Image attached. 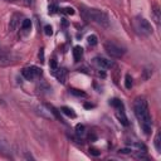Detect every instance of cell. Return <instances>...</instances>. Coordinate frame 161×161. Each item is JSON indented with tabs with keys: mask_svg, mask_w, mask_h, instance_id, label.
I'll list each match as a JSON object with an SVG mask.
<instances>
[{
	"mask_svg": "<svg viewBox=\"0 0 161 161\" xmlns=\"http://www.w3.org/2000/svg\"><path fill=\"white\" fill-rule=\"evenodd\" d=\"M154 145H155V149L157 152H161V132L157 131L155 139H154Z\"/></svg>",
	"mask_w": 161,
	"mask_h": 161,
	"instance_id": "7c38bea8",
	"label": "cell"
},
{
	"mask_svg": "<svg viewBox=\"0 0 161 161\" xmlns=\"http://www.w3.org/2000/svg\"><path fill=\"white\" fill-rule=\"evenodd\" d=\"M83 58V48L81 45H76L73 48V59L74 62H81Z\"/></svg>",
	"mask_w": 161,
	"mask_h": 161,
	"instance_id": "30bf717a",
	"label": "cell"
},
{
	"mask_svg": "<svg viewBox=\"0 0 161 161\" xmlns=\"http://www.w3.org/2000/svg\"><path fill=\"white\" fill-rule=\"evenodd\" d=\"M21 76L26 79V81H34L37 78H39L42 76V69L37 66H29L23 68L21 71Z\"/></svg>",
	"mask_w": 161,
	"mask_h": 161,
	"instance_id": "8992f818",
	"label": "cell"
},
{
	"mask_svg": "<svg viewBox=\"0 0 161 161\" xmlns=\"http://www.w3.org/2000/svg\"><path fill=\"white\" fill-rule=\"evenodd\" d=\"M69 92L73 94V96H77V97H86V93L83 92V91H79V89H74V88H72V89H69Z\"/></svg>",
	"mask_w": 161,
	"mask_h": 161,
	"instance_id": "e0dca14e",
	"label": "cell"
},
{
	"mask_svg": "<svg viewBox=\"0 0 161 161\" xmlns=\"http://www.w3.org/2000/svg\"><path fill=\"white\" fill-rule=\"evenodd\" d=\"M49 67H50V71L54 73L55 71H57V68H58V66H57V60L55 59H52L50 60V64H49Z\"/></svg>",
	"mask_w": 161,
	"mask_h": 161,
	"instance_id": "ffe728a7",
	"label": "cell"
},
{
	"mask_svg": "<svg viewBox=\"0 0 161 161\" xmlns=\"http://www.w3.org/2000/svg\"><path fill=\"white\" fill-rule=\"evenodd\" d=\"M48 9H49V12H48L49 14H55V13L58 12V7H57V5H49Z\"/></svg>",
	"mask_w": 161,
	"mask_h": 161,
	"instance_id": "603a6c76",
	"label": "cell"
},
{
	"mask_svg": "<svg viewBox=\"0 0 161 161\" xmlns=\"http://www.w3.org/2000/svg\"><path fill=\"white\" fill-rule=\"evenodd\" d=\"M19 19H20V15L19 14H14L12 17V20H10V29L12 30H15L17 26L19 25Z\"/></svg>",
	"mask_w": 161,
	"mask_h": 161,
	"instance_id": "4fadbf2b",
	"label": "cell"
},
{
	"mask_svg": "<svg viewBox=\"0 0 161 161\" xmlns=\"http://www.w3.org/2000/svg\"><path fill=\"white\" fill-rule=\"evenodd\" d=\"M110 105L116 110V117L117 120L123 125V126H128V120H127V116L125 113V107H123V103L122 101H120L118 98H113L110 101Z\"/></svg>",
	"mask_w": 161,
	"mask_h": 161,
	"instance_id": "3957f363",
	"label": "cell"
},
{
	"mask_svg": "<svg viewBox=\"0 0 161 161\" xmlns=\"http://www.w3.org/2000/svg\"><path fill=\"white\" fill-rule=\"evenodd\" d=\"M44 33H45L47 36H52V34H53V29H52L50 25H45V26H44Z\"/></svg>",
	"mask_w": 161,
	"mask_h": 161,
	"instance_id": "7402d4cb",
	"label": "cell"
},
{
	"mask_svg": "<svg viewBox=\"0 0 161 161\" xmlns=\"http://www.w3.org/2000/svg\"><path fill=\"white\" fill-rule=\"evenodd\" d=\"M60 12L64 13V14H68V15H73L74 14V9H72V8H64Z\"/></svg>",
	"mask_w": 161,
	"mask_h": 161,
	"instance_id": "44dd1931",
	"label": "cell"
},
{
	"mask_svg": "<svg viewBox=\"0 0 161 161\" xmlns=\"http://www.w3.org/2000/svg\"><path fill=\"white\" fill-rule=\"evenodd\" d=\"M134 111L135 116L137 117L140 126L142 131L146 135L151 134V127H152V121H151V115L149 111V105L145 98H137L134 103Z\"/></svg>",
	"mask_w": 161,
	"mask_h": 161,
	"instance_id": "6da1fadb",
	"label": "cell"
},
{
	"mask_svg": "<svg viewBox=\"0 0 161 161\" xmlns=\"http://www.w3.org/2000/svg\"><path fill=\"white\" fill-rule=\"evenodd\" d=\"M53 74L55 76V78H57L60 83H66V82H67V76H68V73H67V71L64 69V68H57V71H55Z\"/></svg>",
	"mask_w": 161,
	"mask_h": 161,
	"instance_id": "ba28073f",
	"label": "cell"
},
{
	"mask_svg": "<svg viewBox=\"0 0 161 161\" xmlns=\"http://www.w3.org/2000/svg\"><path fill=\"white\" fill-rule=\"evenodd\" d=\"M94 64L97 66L98 68H102V69H108V68H112L113 67V62L112 60H108L103 57H96L93 59Z\"/></svg>",
	"mask_w": 161,
	"mask_h": 161,
	"instance_id": "52a82bcc",
	"label": "cell"
},
{
	"mask_svg": "<svg viewBox=\"0 0 161 161\" xmlns=\"http://www.w3.org/2000/svg\"><path fill=\"white\" fill-rule=\"evenodd\" d=\"M60 111L64 113V115H66V116H68V117H71V118H76V112L72 110V108H69V107H66V106H64V107H62L60 108Z\"/></svg>",
	"mask_w": 161,
	"mask_h": 161,
	"instance_id": "5bb4252c",
	"label": "cell"
},
{
	"mask_svg": "<svg viewBox=\"0 0 161 161\" xmlns=\"http://www.w3.org/2000/svg\"><path fill=\"white\" fill-rule=\"evenodd\" d=\"M87 42H88V44L89 45H96V44H97L98 43V39H97V37H96L94 34H92V36H89L88 38H87Z\"/></svg>",
	"mask_w": 161,
	"mask_h": 161,
	"instance_id": "ac0fdd59",
	"label": "cell"
},
{
	"mask_svg": "<svg viewBox=\"0 0 161 161\" xmlns=\"http://www.w3.org/2000/svg\"><path fill=\"white\" fill-rule=\"evenodd\" d=\"M10 63H12L10 55L4 50H0V67H7Z\"/></svg>",
	"mask_w": 161,
	"mask_h": 161,
	"instance_id": "9c48e42d",
	"label": "cell"
},
{
	"mask_svg": "<svg viewBox=\"0 0 161 161\" xmlns=\"http://www.w3.org/2000/svg\"><path fill=\"white\" fill-rule=\"evenodd\" d=\"M82 15H83L84 19L94 21V23H97V24H100L102 26H108L110 25L108 15L102 10H98V9H83Z\"/></svg>",
	"mask_w": 161,
	"mask_h": 161,
	"instance_id": "7a4b0ae2",
	"label": "cell"
},
{
	"mask_svg": "<svg viewBox=\"0 0 161 161\" xmlns=\"http://www.w3.org/2000/svg\"><path fill=\"white\" fill-rule=\"evenodd\" d=\"M84 107H86V108H91V107H93V105H88V103H86V105H84Z\"/></svg>",
	"mask_w": 161,
	"mask_h": 161,
	"instance_id": "4316f807",
	"label": "cell"
},
{
	"mask_svg": "<svg viewBox=\"0 0 161 161\" xmlns=\"http://www.w3.org/2000/svg\"><path fill=\"white\" fill-rule=\"evenodd\" d=\"M76 134H77V136H83L84 135V126L83 125H77L76 126Z\"/></svg>",
	"mask_w": 161,
	"mask_h": 161,
	"instance_id": "d6986e66",
	"label": "cell"
},
{
	"mask_svg": "<svg viewBox=\"0 0 161 161\" xmlns=\"http://www.w3.org/2000/svg\"><path fill=\"white\" fill-rule=\"evenodd\" d=\"M152 18H154V21H155L157 25H160V20H161V10H160V8H159L157 5H155L154 9H152Z\"/></svg>",
	"mask_w": 161,
	"mask_h": 161,
	"instance_id": "8fae6325",
	"label": "cell"
},
{
	"mask_svg": "<svg viewBox=\"0 0 161 161\" xmlns=\"http://www.w3.org/2000/svg\"><path fill=\"white\" fill-rule=\"evenodd\" d=\"M26 2H28V3H29V2H30V0H26Z\"/></svg>",
	"mask_w": 161,
	"mask_h": 161,
	"instance_id": "83f0119b",
	"label": "cell"
},
{
	"mask_svg": "<svg viewBox=\"0 0 161 161\" xmlns=\"http://www.w3.org/2000/svg\"><path fill=\"white\" fill-rule=\"evenodd\" d=\"M132 84H134L132 77H131L130 74H126V77H125V87H126L127 89H131V88H132Z\"/></svg>",
	"mask_w": 161,
	"mask_h": 161,
	"instance_id": "9a60e30c",
	"label": "cell"
},
{
	"mask_svg": "<svg viewBox=\"0 0 161 161\" xmlns=\"http://www.w3.org/2000/svg\"><path fill=\"white\" fill-rule=\"evenodd\" d=\"M120 151H121L122 154H128V152H130L131 150H130V149H122V150H120Z\"/></svg>",
	"mask_w": 161,
	"mask_h": 161,
	"instance_id": "484cf974",
	"label": "cell"
},
{
	"mask_svg": "<svg viewBox=\"0 0 161 161\" xmlns=\"http://www.w3.org/2000/svg\"><path fill=\"white\" fill-rule=\"evenodd\" d=\"M134 25H135V29L139 31L140 34H142V36H150V34H152V26H151V24L149 23V20H146L142 17H136L135 18V21H134Z\"/></svg>",
	"mask_w": 161,
	"mask_h": 161,
	"instance_id": "277c9868",
	"label": "cell"
},
{
	"mask_svg": "<svg viewBox=\"0 0 161 161\" xmlns=\"http://www.w3.org/2000/svg\"><path fill=\"white\" fill-rule=\"evenodd\" d=\"M105 50L112 58H121L126 53V49L123 47H121V45H118V44H116L113 42L105 43Z\"/></svg>",
	"mask_w": 161,
	"mask_h": 161,
	"instance_id": "5b68a950",
	"label": "cell"
},
{
	"mask_svg": "<svg viewBox=\"0 0 161 161\" xmlns=\"http://www.w3.org/2000/svg\"><path fill=\"white\" fill-rule=\"evenodd\" d=\"M135 146H136L139 150H142V152H145V151L147 150V149H146V146H145L144 144H141V142H136V144H135Z\"/></svg>",
	"mask_w": 161,
	"mask_h": 161,
	"instance_id": "cb8c5ba5",
	"label": "cell"
},
{
	"mask_svg": "<svg viewBox=\"0 0 161 161\" xmlns=\"http://www.w3.org/2000/svg\"><path fill=\"white\" fill-rule=\"evenodd\" d=\"M89 152H91L93 156H98V155H100L98 150H96V149H89Z\"/></svg>",
	"mask_w": 161,
	"mask_h": 161,
	"instance_id": "d4e9b609",
	"label": "cell"
},
{
	"mask_svg": "<svg viewBox=\"0 0 161 161\" xmlns=\"http://www.w3.org/2000/svg\"><path fill=\"white\" fill-rule=\"evenodd\" d=\"M31 28V20L30 19H24L21 21V29L23 30H30Z\"/></svg>",
	"mask_w": 161,
	"mask_h": 161,
	"instance_id": "2e32d148",
	"label": "cell"
}]
</instances>
